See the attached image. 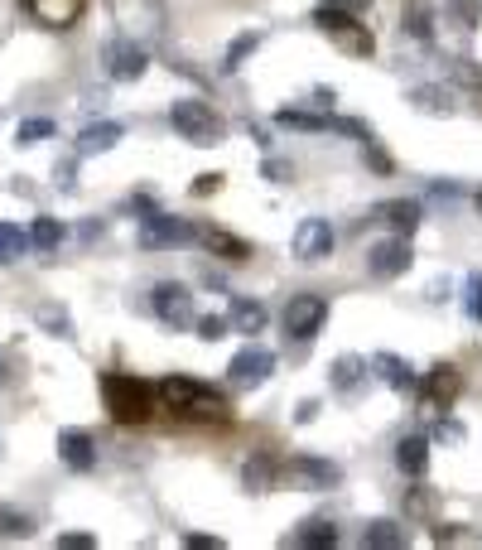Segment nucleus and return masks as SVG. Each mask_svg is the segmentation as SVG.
<instances>
[{"label":"nucleus","mask_w":482,"mask_h":550,"mask_svg":"<svg viewBox=\"0 0 482 550\" xmlns=\"http://www.w3.org/2000/svg\"><path fill=\"white\" fill-rule=\"evenodd\" d=\"M367 271H372L376 280H396V275H405L410 271V242H405V237L376 242V247L367 251Z\"/></svg>","instance_id":"obj_11"},{"label":"nucleus","mask_w":482,"mask_h":550,"mask_svg":"<svg viewBox=\"0 0 482 550\" xmlns=\"http://www.w3.org/2000/svg\"><path fill=\"white\" fill-rule=\"evenodd\" d=\"M102 401L116 425H145L155 415V386L131 377V372H107L102 377Z\"/></svg>","instance_id":"obj_2"},{"label":"nucleus","mask_w":482,"mask_h":550,"mask_svg":"<svg viewBox=\"0 0 482 550\" xmlns=\"http://www.w3.org/2000/svg\"><path fill=\"white\" fill-rule=\"evenodd\" d=\"M458 391H463V377H458L454 362H434L425 372V382H420V411L444 415L458 401Z\"/></svg>","instance_id":"obj_5"},{"label":"nucleus","mask_w":482,"mask_h":550,"mask_svg":"<svg viewBox=\"0 0 482 550\" xmlns=\"http://www.w3.org/2000/svg\"><path fill=\"white\" fill-rule=\"evenodd\" d=\"M145 218H140V247L145 251H160V247H184L193 242V227L184 218H169V213H155L150 203H140Z\"/></svg>","instance_id":"obj_6"},{"label":"nucleus","mask_w":482,"mask_h":550,"mask_svg":"<svg viewBox=\"0 0 482 550\" xmlns=\"http://www.w3.org/2000/svg\"><path fill=\"white\" fill-rule=\"evenodd\" d=\"M58 459L73 468V473H92L97 468V444L87 430H63L58 435Z\"/></svg>","instance_id":"obj_16"},{"label":"nucleus","mask_w":482,"mask_h":550,"mask_svg":"<svg viewBox=\"0 0 482 550\" xmlns=\"http://www.w3.org/2000/svg\"><path fill=\"white\" fill-rule=\"evenodd\" d=\"M376 218L386 222L396 237H410V232L420 227V203H415V198H391V203L376 208Z\"/></svg>","instance_id":"obj_17"},{"label":"nucleus","mask_w":482,"mask_h":550,"mask_svg":"<svg viewBox=\"0 0 482 550\" xmlns=\"http://www.w3.org/2000/svg\"><path fill=\"white\" fill-rule=\"evenodd\" d=\"M256 44H261V34H241L237 44L227 49V63H222V68H227V73H237V68H241V58H246V54H256Z\"/></svg>","instance_id":"obj_34"},{"label":"nucleus","mask_w":482,"mask_h":550,"mask_svg":"<svg viewBox=\"0 0 482 550\" xmlns=\"http://www.w3.org/2000/svg\"><path fill=\"white\" fill-rule=\"evenodd\" d=\"M266 174H270V179H275V184H285V179H290V165H280V160H270V165H266Z\"/></svg>","instance_id":"obj_44"},{"label":"nucleus","mask_w":482,"mask_h":550,"mask_svg":"<svg viewBox=\"0 0 482 550\" xmlns=\"http://www.w3.org/2000/svg\"><path fill=\"white\" fill-rule=\"evenodd\" d=\"M34 522H29L25 512H15V507H0V536H29Z\"/></svg>","instance_id":"obj_33"},{"label":"nucleus","mask_w":482,"mask_h":550,"mask_svg":"<svg viewBox=\"0 0 482 550\" xmlns=\"http://www.w3.org/2000/svg\"><path fill=\"white\" fill-rule=\"evenodd\" d=\"M323 324H328V300L323 295H295L285 304V333L299 338V343H309Z\"/></svg>","instance_id":"obj_7"},{"label":"nucleus","mask_w":482,"mask_h":550,"mask_svg":"<svg viewBox=\"0 0 482 550\" xmlns=\"http://www.w3.org/2000/svg\"><path fill=\"white\" fill-rule=\"evenodd\" d=\"M275 121L290 126V131H328V126H338V121H328V116H309V111H280Z\"/></svg>","instance_id":"obj_32"},{"label":"nucleus","mask_w":482,"mask_h":550,"mask_svg":"<svg viewBox=\"0 0 482 550\" xmlns=\"http://www.w3.org/2000/svg\"><path fill=\"white\" fill-rule=\"evenodd\" d=\"M290 541H295V546H309V550H328V546H338V526L323 522V517H314V522L299 526Z\"/></svg>","instance_id":"obj_25"},{"label":"nucleus","mask_w":482,"mask_h":550,"mask_svg":"<svg viewBox=\"0 0 482 550\" xmlns=\"http://www.w3.org/2000/svg\"><path fill=\"white\" fill-rule=\"evenodd\" d=\"M155 314H160L164 324L184 329V324H193V295H188L184 285L164 280V285H155Z\"/></svg>","instance_id":"obj_14"},{"label":"nucleus","mask_w":482,"mask_h":550,"mask_svg":"<svg viewBox=\"0 0 482 550\" xmlns=\"http://www.w3.org/2000/svg\"><path fill=\"white\" fill-rule=\"evenodd\" d=\"M429 20H434V5H425V0H410V5H405L401 29H405V34H415V39H429V34H434V25H429Z\"/></svg>","instance_id":"obj_29"},{"label":"nucleus","mask_w":482,"mask_h":550,"mask_svg":"<svg viewBox=\"0 0 482 550\" xmlns=\"http://www.w3.org/2000/svg\"><path fill=\"white\" fill-rule=\"evenodd\" d=\"M314 25L343 49L348 58H372L376 49V39H372V29L362 25V15H352V10H343L338 0H323L319 10H314Z\"/></svg>","instance_id":"obj_3"},{"label":"nucleus","mask_w":482,"mask_h":550,"mask_svg":"<svg viewBox=\"0 0 482 550\" xmlns=\"http://www.w3.org/2000/svg\"><path fill=\"white\" fill-rule=\"evenodd\" d=\"M372 367L381 372V382L391 386V391H415V372H410V362H401L396 353H376Z\"/></svg>","instance_id":"obj_21"},{"label":"nucleus","mask_w":482,"mask_h":550,"mask_svg":"<svg viewBox=\"0 0 482 550\" xmlns=\"http://www.w3.org/2000/svg\"><path fill=\"white\" fill-rule=\"evenodd\" d=\"M280 478H285V483H295V488H309V493H319V488H333V483L343 478V468L328 464V459H309V454H295L290 464H280Z\"/></svg>","instance_id":"obj_8"},{"label":"nucleus","mask_w":482,"mask_h":550,"mask_svg":"<svg viewBox=\"0 0 482 550\" xmlns=\"http://www.w3.org/2000/svg\"><path fill=\"white\" fill-rule=\"evenodd\" d=\"M193 237L208 251H217L222 261H246V256H251V247H246L241 237H232V232H222V227H193Z\"/></svg>","instance_id":"obj_18"},{"label":"nucleus","mask_w":482,"mask_h":550,"mask_svg":"<svg viewBox=\"0 0 482 550\" xmlns=\"http://www.w3.org/2000/svg\"><path fill=\"white\" fill-rule=\"evenodd\" d=\"M25 251H29V232H25V227H15V222H0V266L20 261Z\"/></svg>","instance_id":"obj_28"},{"label":"nucleus","mask_w":482,"mask_h":550,"mask_svg":"<svg viewBox=\"0 0 482 550\" xmlns=\"http://www.w3.org/2000/svg\"><path fill=\"white\" fill-rule=\"evenodd\" d=\"M121 136H126L121 121H97V126H87V131L78 136V155H107Z\"/></svg>","instance_id":"obj_19"},{"label":"nucleus","mask_w":482,"mask_h":550,"mask_svg":"<svg viewBox=\"0 0 482 550\" xmlns=\"http://www.w3.org/2000/svg\"><path fill=\"white\" fill-rule=\"evenodd\" d=\"M39 324H49V329H58V338H68V333H73V324H68V314H63V309H54V304H44V309H39Z\"/></svg>","instance_id":"obj_37"},{"label":"nucleus","mask_w":482,"mask_h":550,"mask_svg":"<svg viewBox=\"0 0 482 550\" xmlns=\"http://www.w3.org/2000/svg\"><path fill=\"white\" fill-rule=\"evenodd\" d=\"M454 10H458V20H463L468 29L482 25V0H454Z\"/></svg>","instance_id":"obj_38"},{"label":"nucleus","mask_w":482,"mask_h":550,"mask_svg":"<svg viewBox=\"0 0 482 550\" xmlns=\"http://www.w3.org/2000/svg\"><path fill=\"white\" fill-rule=\"evenodd\" d=\"M367 377V358H357V353H343V358L333 362V372H328V382H333V391H357V382Z\"/></svg>","instance_id":"obj_22"},{"label":"nucleus","mask_w":482,"mask_h":550,"mask_svg":"<svg viewBox=\"0 0 482 550\" xmlns=\"http://www.w3.org/2000/svg\"><path fill=\"white\" fill-rule=\"evenodd\" d=\"M25 10L49 29H73L87 10V0H25Z\"/></svg>","instance_id":"obj_15"},{"label":"nucleus","mask_w":482,"mask_h":550,"mask_svg":"<svg viewBox=\"0 0 482 550\" xmlns=\"http://www.w3.org/2000/svg\"><path fill=\"white\" fill-rule=\"evenodd\" d=\"M410 102L420 111H429V116H449V111H454V92H449V87H415Z\"/></svg>","instance_id":"obj_27"},{"label":"nucleus","mask_w":482,"mask_h":550,"mask_svg":"<svg viewBox=\"0 0 482 550\" xmlns=\"http://www.w3.org/2000/svg\"><path fill=\"white\" fill-rule=\"evenodd\" d=\"M478 208H482V193H478Z\"/></svg>","instance_id":"obj_47"},{"label":"nucleus","mask_w":482,"mask_h":550,"mask_svg":"<svg viewBox=\"0 0 482 550\" xmlns=\"http://www.w3.org/2000/svg\"><path fill=\"white\" fill-rule=\"evenodd\" d=\"M217 189H222V174H198V179L188 184V193H193V198H208V193H217Z\"/></svg>","instance_id":"obj_39"},{"label":"nucleus","mask_w":482,"mask_h":550,"mask_svg":"<svg viewBox=\"0 0 482 550\" xmlns=\"http://www.w3.org/2000/svg\"><path fill=\"white\" fill-rule=\"evenodd\" d=\"M227 324H232L237 333H261V329H266V304L232 300V314H227Z\"/></svg>","instance_id":"obj_26"},{"label":"nucleus","mask_w":482,"mask_h":550,"mask_svg":"<svg viewBox=\"0 0 482 550\" xmlns=\"http://www.w3.org/2000/svg\"><path fill=\"white\" fill-rule=\"evenodd\" d=\"M338 5H343V10H352V15H367V10H372V0H338Z\"/></svg>","instance_id":"obj_45"},{"label":"nucleus","mask_w":482,"mask_h":550,"mask_svg":"<svg viewBox=\"0 0 482 550\" xmlns=\"http://www.w3.org/2000/svg\"><path fill=\"white\" fill-rule=\"evenodd\" d=\"M275 478H280V464H275V459H266V454L246 459V468H241L246 493H270V488H275Z\"/></svg>","instance_id":"obj_20"},{"label":"nucleus","mask_w":482,"mask_h":550,"mask_svg":"<svg viewBox=\"0 0 482 550\" xmlns=\"http://www.w3.org/2000/svg\"><path fill=\"white\" fill-rule=\"evenodd\" d=\"M155 396H160L179 420H193V425H227V420H232L227 396L208 382H193V377H164V382L155 386Z\"/></svg>","instance_id":"obj_1"},{"label":"nucleus","mask_w":482,"mask_h":550,"mask_svg":"<svg viewBox=\"0 0 482 550\" xmlns=\"http://www.w3.org/2000/svg\"><path fill=\"white\" fill-rule=\"evenodd\" d=\"M396 464H401V473H410V478H425V468H429V440H420V435L401 440V444H396Z\"/></svg>","instance_id":"obj_23"},{"label":"nucleus","mask_w":482,"mask_h":550,"mask_svg":"<svg viewBox=\"0 0 482 550\" xmlns=\"http://www.w3.org/2000/svg\"><path fill=\"white\" fill-rule=\"evenodd\" d=\"M463 304H468V314L482 324V271L468 275V285H463Z\"/></svg>","instance_id":"obj_35"},{"label":"nucleus","mask_w":482,"mask_h":550,"mask_svg":"<svg viewBox=\"0 0 482 550\" xmlns=\"http://www.w3.org/2000/svg\"><path fill=\"white\" fill-rule=\"evenodd\" d=\"M270 372H275V353L270 348H241L232 358V367H227V377L237 386H261L270 382Z\"/></svg>","instance_id":"obj_13"},{"label":"nucleus","mask_w":482,"mask_h":550,"mask_svg":"<svg viewBox=\"0 0 482 550\" xmlns=\"http://www.w3.org/2000/svg\"><path fill=\"white\" fill-rule=\"evenodd\" d=\"M193 550H222V536H184Z\"/></svg>","instance_id":"obj_43"},{"label":"nucleus","mask_w":482,"mask_h":550,"mask_svg":"<svg viewBox=\"0 0 482 550\" xmlns=\"http://www.w3.org/2000/svg\"><path fill=\"white\" fill-rule=\"evenodd\" d=\"M58 546H63V550H92V546H97V536H82V531H68V536H58Z\"/></svg>","instance_id":"obj_41"},{"label":"nucleus","mask_w":482,"mask_h":550,"mask_svg":"<svg viewBox=\"0 0 482 550\" xmlns=\"http://www.w3.org/2000/svg\"><path fill=\"white\" fill-rule=\"evenodd\" d=\"M58 242H63V227H58V218H34V227H29V247L54 251Z\"/></svg>","instance_id":"obj_30"},{"label":"nucleus","mask_w":482,"mask_h":550,"mask_svg":"<svg viewBox=\"0 0 482 550\" xmlns=\"http://www.w3.org/2000/svg\"><path fill=\"white\" fill-rule=\"evenodd\" d=\"M295 256L299 261H323V256H333V227L323 218H304L295 227Z\"/></svg>","instance_id":"obj_12"},{"label":"nucleus","mask_w":482,"mask_h":550,"mask_svg":"<svg viewBox=\"0 0 482 550\" xmlns=\"http://www.w3.org/2000/svg\"><path fill=\"white\" fill-rule=\"evenodd\" d=\"M169 126H174L188 145H222V136H227L222 116H217L208 102H198V97H179V102L169 107Z\"/></svg>","instance_id":"obj_4"},{"label":"nucleus","mask_w":482,"mask_h":550,"mask_svg":"<svg viewBox=\"0 0 482 550\" xmlns=\"http://www.w3.org/2000/svg\"><path fill=\"white\" fill-rule=\"evenodd\" d=\"M473 107L482 111V78H478V83H473Z\"/></svg>","instance_id":"obj_46"},{"label":"nucleus","mask_w":482,"mask_h":550,"mask_svg":"<svg viewBox=\"0 0 482 550\" xmlns=\"http://www.w3.org/2000/svg\"><path fill=\"white\" fill-rule=\"evenodd\" d=\"M49 136H54V121H49V116H29V121L15 126V140H20V145H39V140H49Z\"/></svg>","instance_id":"obj_31"},{"label":"nucleus","mask_w":482,"mask_h":550,"mask_svg":"<svg viewBox=\"0 0 482 550\" xmlns=\"http://www.w3.org/2000/svg\"><path fill=\"white\" fill-rule=\"evenodd\" d=\"M362 546L372 550H401L405 546V526L401 522H367V531H362Z\"/></svg>","instance_id":"obj_24"},{"label":"nucleus","mask_w":482,"mask_h":550,"mask_svg":"<svg viewBox=\"0 0 482 550\" xmlns=\"http://www.w3.org/2000/svg\"><path fill=\"white\" fill-rule=\"evenodd\" d=\"M405 512H415V517H429V512H434V493L415 488V493H410V502H405Z\"/></svg>","instance_id":"obj_40"},{"label":"nucleus","mask_w":482,"mask_h":550,"mask_svg":"<svg viewBox=\"0 0 482 550\" xmlns=\"http://www.w3.org/2000/svg\"><path fill=\"white\" fill-rule=\"evenodd\" d=\"M193 324H198V338H208V343H217V338H227V329H232V324H227L222 314H208V319H193Z\"/></svg>","instance_id":"obj_36"},{"label":"nucleus","mask_w":482,"mask_h":550,"mask_svg":"<svg viewBox=\"0 0 482 550\" xmlns=\"http://www.w3.org/2000/svg\"><path fill=\"white\" fill-rule=\"evenodd\" d=\"M434 440L463 444V425H454V420H439V425H434Z\"/></svg>","instance_id":"obj_42"},{"label":"nucleus","mask_w":482,"mask_h":550,"mask_svg":"<svg viewBox=\"0 0 482 550\" xmlns=\"http://www.w3.org/2000/svg\"><path fill=\"white\" fill-rule=\"evenodd\" d=\"M111 10H116V25H126V34H140V39H150V34H160L164 29V5L160 0H111Z\"/></svg>","instance_id":"obj_9"},{"label":"nucleus","mask_w":482,"mask_h":550,"mask_svg":"<svg viewBox=\"0 0 482 550\" xmlns=\"http://www.w3.org/2000/svg\"><path fill=\"white\" fill-rule=\"evenodd\" d=\"M145 68H150V54L135 44L131 34L107 44V73L116 78V83H135V78H145Z\"/></svg>","instance_id":"obj_10"}]
</instances>
